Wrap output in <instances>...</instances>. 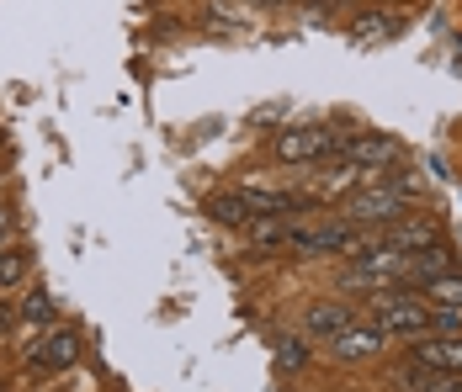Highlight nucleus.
<instances>
[{
    "instance_id": "f257e3e1",
    "label": "nucleus",
    "mask_w": 462,
    "mask_h": 392,
    "mask_svg": "<svg viewBox=\"0 0 462 392\" xmlns=\"http://www.w3.org/2000/svg\"><path fill=\"white\" fill-rule=\"evenodd\" d=\"M346 223H356V228H367V233H383L388 223L410 218V196L399 191V186H388V180H372L362 191H351L346 196Z\"/></svg>"
},
{
    "instance_id": "ddd939ff",
    "label": "nucleus",
    "mask_w": 462,
    "mask_h": 392,
    "mask_svg": "<svg viewBox=\"0 0 462 392\" xmlns=\"http://www.w3.org/2000/svg\"><path fill=\"white\" fill-rule=\"evenodd\" d=\"M208 218L224 223V228H245V223L255 218V207H250V196H245V191H224V196H213V202H208Z\"/></svg>"
},
{
    "instance_id": "4be33fe9",
    "label": "nucleus",
    "mask_w": 462,
    "mask_h": 392,
    "mask_svg": "<svg viewBox=\"0 0 462 392\" xmlns=\"http://www.w3.org/2000/svg\"><path fill=\"white\" fill-rule=\"evenodd\" d=\"M250 5H282V0H250Z\"/></svg>"
},
{
    "instance_id": "39448f33",
    "label": "nucleus",
    "mask_w": 462,
    "mask_h": 392,
    "mask_svg": "<svg viewBox=\"0 0 462 392\" xmlns=\"http://www.w3.org/2000/svg\"><path fill=\"white\" fill-rule=\"evenodd\" d=\"M22 355H27V366H38V371H69V366L80 360V329L53 324V329H43Z\"/></svg>"
},
{
    "instance_id": "f03ea898",
    "label": "nucleus",
    "mask_w": 462,
    "mask_h": 392,
    "mask_svg": "<svg viewBox=\"0 0 462 392\" xmlns=\"http://www.w3.org/2000/svg\"><path fill=\"white\" fill-rule=\"evenodd\" d=\"M335 160L362 165L372 180H383V175L404 160V143L388 138V132H351V138H335Z\"/></svg>"
},
{
    "instance_id": "aec40b11",
    "label": "nucleus",
    "mask_w": 462,
    "mask_h": 392,
    "mask_svg": "<svg viewBox=\"0 0 462 392\" xmlns=\"http://www.w3.org/2000/svg\"><path fill=\"white\" fill-rule=\"evenodd\" d=\"M11 233H16V218H11V207H0V250L11 244Z\"/></svg>"
},
{
    "instance_id": "0eeeda50",
    "label": "nucleus",
    "mask_w": 462,
    "mask_h": 392,
    "mask_svg": "<svg viewBox=\"0 0 462 392\" xmlns=\"http://www.w3.org/2000/svg\"><path fill=\"white\" fill-rule=\"evenodd\" d=\"M362 313L346 303V297H319V303H309V313H303V334L309 340H335L346 324H356Z\"/></svg>"
},
{
    "instance_id": "5701e85b",
    "label": "nucleus",
    "mask_w": 462,
    "mask_h": 392,
    "mask_svg": "<svg viewBox=\"0 0 462 392\" xmlns=\"http://www.w3.org/2000/svg\"><path fill=\"white\" fill-rule=\"evenodd\" d=\"M0 392H5V382H0Z\"/></svg>"
},
{
    "instance_id": "4468645a",
    "label": "nucleus",
    "mask_w": 462,
    "mask_h": 392,
    "mask_svg": "<svg viewBox=\"0 0 462 392\" xmlns=\"http://www.w3.org/2000/svg\"><path fill=\"white\" fill-rule=\"evenodd\" d=\"M420 297H425L430 307H462V276H457V270H447V276L425 281V287H420Z\"/></svg>"
},
{
    "instance_id": "9d476101",
    "label": "nucleus",
    "mask_w": 462,
    "mask_h": 392,
    "mask_svg": "<svg viewBox=\"0 0 462 392\" xmlns=\"http://www.w3.org/2000/svg\"><path fill=\"white\" fill-rule=\"evenodd\" d=\"M441 239V228L430 218H399L388 223L383 233H377V244H388V250H404V255H415V250H425V244H436Z\"/></svg>"
},
{
    "instance_id": "6e6552de",
    "label": "nucleus",
    "mask_w": 462,
    "mask_h": 392,
    "mask_svg": "<svg viewBox=\"0 0 462 392\" xmlns=\"http://www.w3.org/2000/svg\"><path fill=\"white\" fill-rule=\"evenodd\" d=\"M239 239H245V250H255V255H266V250H287V239H292V218H287V213H255V218L239 228Z\"/></svg>"
},
{
    "instance_id": "a211bd4d",
    "label": "nucleus",
    "mask_w": 462,
    "mask_h": 392,
    "mask_svg": "<svg viewBox=\"0 0 462 392\" xmlns=\"http://www.w3.org/2000/svg\"><path fill=\"white\" fill-rule=\"evenodd\" d=\"M430 334H462V307H430Z\"/></svg>"
},
{
    "instance_id": "f3484780",
    "label": "nucleus",
    "mask_w": 462,
    "mask_h": 392,
    "mask_svg": "<svg viewBox=\"0 0 462 392\" xmlns=\"http://www.w3.org/2000/svg\"><path fill=\"white\" fill-rule=\"evenodd\" d=\"M22 324H32V329H53V324H59L53 297H48V292H27V297H22Z\"/></svg>"
},
{
    "instance_id": "6ab92c4d",
    "label": "nucleus",
    "mask_w": 462,
    "mask_h": 392,
    "mask_svg": "<svg viewBox=\"0 0 462 392\" xmlns=\"http://www.w3.org/2000/svg\"><path fill=\"white\" fill-rule=\"evenodd\" d=\"M16 324H22V303L0 297V334H16Z\"/></svg>"
},
{
    "instance_id": "f8f14e48",
    "label": "nucleus",
    "mask_w": 462,
    "mask_h": 392,
    "mask_svg": "<svg viewBox=\"0 0 462 392\" xmlns=\"http://www.w3.org/2000/svg\"><path fill=\"white\" fill-rule=\"evenodd\" d=\"M351 38L356 43H388V38H399V16H388V11H362L356 22H351Z\"/></svg>"
},
{
    "instance_id": "423d86ee",
    "label": "nucleus",
    "mask_w": 462,
    "mask_h": 392,
    "mask_svg": "<svg viewBox=\"0 0 462 392\" xmlns=\"http://www.w3.org/2000/svg\"><path fill=\"white\" fill-rule=\"evenodd\" d=\"M404 355H415L420 366H430L441 377H462V334H420V340H410Z\"/></svg>"
},
{
    "instance_id": "2eb2a0df",
    "label": "nucleus",
    "mask_w": 462,
    "mask_h": 392,
    "mask_svg": "<svg viewBox=\"0 0 462 392\" xmlns=\"http://www.w3.org/2000/svg\"><path fill=\"white\" fill-rule=\"evenodd\" d=\"M27 265H32L27 244H5V250H0V292L22 287V281H27Z\"/></svg>"
},
{
    "instance_id": "dca6fc26",
    "label": "nucleus",
    "mask_w": 462,
    "mask_h": 392,
    "mask_svg": "<svg viewBox=\"0 0 462 392\" xmlns=\"http://www.w3.org/2000/svg\"><path fill=\"white\" fill-rule=\"evenodd\" d=\"M272 355H277L282 371H303V366H309V340H303V334H277V340H272Z\"/></svg>"
},
{
    "instance_id": "412c9836",
    "label": "nucleus",
    "mask_w": 462,
    "mask_h": 392,
    "mask_svg": "<svg viewBox=\"0 0 462 392\" xmlns=\"http://www.w3.org/2000/svg\"><path fill=\"white\" fill-rule=\"evenodd\" d=\"M430 392H462V377H436V382H430Z\"/></svg>"
},
{
    "instance_id": "1a4fd4ad",
    "label": "nucleus",
    "mask_w": 462,
    "mask_h": 392,
    "mask_svg": "<svg viewBox=\"0 0 462 392\" xmlns=\"http://www.w3.org/2000/svg\"><path fill=\"white\" fill-rule=\"evenodd\" d=\"M447 270H457V250L447 244V239H436V244H425L410 255V276H404V287L420 292L425 281H436V276H447Z\"/></svg>"
},
{
    "instance_id": "20e7f679",
    "label": "nucleus",
    "mask_w": 462,
    "mask_h": 392,
    "mask_svg": "<svg viewBox=\"0 0 462 392\" xmlns=\"http://www.w3.org/2000/svg\"><path fill=\"white\" fill-rule=\"evenodd\" d=\"M388 340H393V334H388L377 318H356V324H346V329H340L335 340H324V345H329V355H335V360L356 366V360H377V355L388 350Z\"/></svg>"
},
{
    "instance_id": "9b49d317",
    "label": "nucleus",
    "mask_w": 462,
    "mask_h": 392,
    "mask_svg": "<svg viewBox=\"0 0 462 392\" xmlns=\"http://www.w3.org/2000/svg\"><path fill=\"white\" fill-rule=\"evenodd\" d=\"M362 180H367V170H362V165H346V160H340L335 170H319V175H314L303 196H309V202H335V196H351Z\"/></svg>"
},
{
    "instance_id": "7ed1b4c3",
    "label": "nucleus",
    "mask_w": 462,
    "mask_h": 392,
    "mask_svg": "<svg viewBox=\"0 0 462 392\" xmlns=\"http://www.w3.org/2000/svg\"><path fill=\"white\" fill-rule=\"evenodd\" d=\"M272 154H277L282 165H292V170H309L319 160H335V132L329 128H287L272 143Z\"/></svg>"
}]
</instances>
